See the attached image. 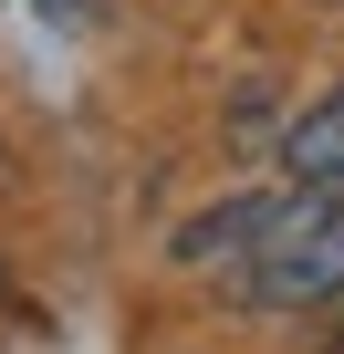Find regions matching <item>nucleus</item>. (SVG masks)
<instances>
[{"label": "nucleus", "instance_id": "f257e3e1", "mask_svg": "<svg viewBox=\"0 0 344 354\" xmlns=\"http://www.w3.org/2000/svg\"><path fill=\"white\" fill-rule=\"evenodd\" d=\"M344 292V188H292L251 250V302L261 313H313Z\"/></svg>", "mask_w": 344, "mask_h": 354}, {"label": "nucleus", "instance_id": "f03ea898", "mask_svg": "<svg viewBox=\"0 0 344 354\" xmlns=\"http://www.w3.org/2000/svg\"><path fill=\"white\" fill-rule=\"evenodd\" d=\"M282 167H292V188H344V84L282 125Z\"/></svg>", "mask_w": 344, "mask_h": 354}, {"label": "nucleus", "instance_id": "7ed1b4c3", "mask_svg": "<svg viewBox=\"0 0 344 354\" xmlns=\"http://www.w3.org/2000/svg\"><path fill=\"white\" fill-rule=\"evenodd\" d=\"M261 230H271V209H261V198H219L209 219H188V230H178V261H251V250H261Z\"/></svg>", "mask_w": 344, "mask_h": 354}]
</instances>
